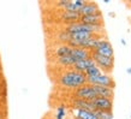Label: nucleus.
<instances>
[{"instance_id": "nucleus-2", "label": "nucleus", "mask_w": 131, "mask_h": 119, "mask_svg": "<svg viewBox=\"0 0 131 119\" xmlns=\"http://www.w3.org/2000/svg\"><path fill=\"white\" fill-rule=\"evenodd\" d=\"M90 58L94 60L95 65L101 70L102 73L111 75V72L113 71V68H114V57H105L93 51Z\"/></svg>"}, {"instance_id": "nucleus-13", "label": "nucleus", "mask_w": 131, "mask_h": 119, "mask_svg": "<svg viewBox=\"0 0 131 119\" xmlns=\"http://www.w3.org/2000/svg\"><path fill=\"white\" fill-rule=\"evenodd\" d=\"M59 18L63 20L65 25L71 23H75V22H78L80 20V15L76 13V12H69V11H61L59 15Z\"/></svg>"}, {"instance_id": "nucleus-26", "label": "nucleus", "mask_w": 131, "mask_h": 119, "mask_svg": "<svg viewBox=\"0 0 131 119\" xmlns=\"http://www.w3.org/2000/svg\"><path fill=\"white\" fill-rule=\"evenodd\" d=\"M73 119H76V118H73Z\"/></svg>"}, {"instance_id": "nucleus-22", "label": "nucleus", "mask_w": 131, "mask_h": 119, "mask_svg": "<svg viewBox=\"0 0 131 119\" xmlns=\"http://www.w3.org/2000/svg\"><path fill=\"white\" fill-rule=\"evenodd\" d=\"M0 119H5V115H4V113L0 111Z\"/></svg>"}, {"instance_id": "nucleus-7", "label": "nucleus", "mask_w": 131, "mask_h": 119, "mask_svg": "<svg viewBox=\"0 0 131 119\" xmlns=\"http://www.w3.org/2000/svg\"><path fill=\"white\" fill-rule=\"evenodd\" d=\"M93 105L95 107V111H112L113 108V100L106 99V98H95L93 100Z\"/></svg>"}, {"instance_id": "nucleus-12", "label": "nucleus", "mask_w": 131, "mask_h": 119, "mask_svg": "<svg viewBox=\"0 0 131 119\" xmlns=\"http://www.w3.org/2000/svg\"><path fill=\"white\" fill-rule=\"evenodd\" d=\"M71 52H72V47H70L69 45L59 44L53 48V56L56 58H60V57H65L71 54Z\"/></svg>"}, {"instance_id": "nucleus-15", "label": "nucleus", "mask_w": 131, "mask_h": 119, "mask_svg": "<svg viewBox=\"0 0 131 119\" xmlns=\"http://www.w3.org/2000/svg\"><path fill=\"white\" fill-rule=\"evenodd\" d=\"M77 60L71 56V54H69V56H65V57H60V58H56V64H58L59 66L61 68H70L71 69Z\"/></svg>"}, {"instance_id": "nucleus-14", "label": "nucleus", "mask_w": 131, "mask_h": 119, "mask_svg": "<svg viewBox=\"0 0 131 119\" xmlns=\"http://www.w3.org/2000/svg\"><path fill=\"white\" fill-rule=\"evenodd\" d=\"M72 113H73V118L76 119H97L95 112L88 111V110H73L72 108Z\"/></svg>"}, {"instance_id": "nucleus-24", "label": "nucleus", "mask_w": 131, "mask_h": 119, "mask_svg": "<svg viewBox=\"0 0 131 119\" xmlns=\"http://www.w3.org/2000/svg\"><path fill=\"white\" fill-rule=\"evenodd\" d=\"M110 16H112V17H115V13H114V12H111V13H110Z\"/></svg>"}, {"instance_id": "nucleus-16", "label": "nucleus", "mask_w": 131, "mask_h": 119, "mask_svg": "<svg viewBox=\"0 0 131 119\" xmlns=\"http://www.w3.org/2000/svg\"><path fill=\"white\" fill-rule=\"evenodd\" d=\"M71 56L78 61V60H83V59L90 58L91 52L85 49V48H72Z\"/></svg>"}, {"instance_id": "nucleus-11", "label": "nucleus", "mask_w": 131, "mask_h": 119, "mask_svg": "<svg viewBox=\"0 0 131 119\" xmlns=\"http://www.w3.org/2000/svg\"><path fill=\"white\" fill-rule=\"evenodd\" d=\"M93 88L96 93V96H99V98H106V99L111 100H113V98H114V89L101 87V85H93Z\"/></svg>"}, {"instance_id": "nucleus-5", "label": "nucleus", "mask_w": 131, "mask_h": 119, "mask_svg": "<svg viewBox=\"0 0 131 119\" xmlns=\"http://www.w3.org/2000/svg\"><path fill=\"white\" fill-rule=\"evenodd\" d=\"M94 52H96V53H99V54L105 56V57H114L113 46L110 42V40H107L106 37H101L99 40V44H97L96 48L94 49Z\"/></svg>"}, {"instance_id": "nucleus-8", "label": "nucleus", "mask_w": 131, "mask_h": 119, "mask_svg": "<svg viewBox=\"0 0 131 119\" xmlns=\"http://www.w3.org/2000/svg\"><path fill=\"white\" fill-rule=\"evenodd\" d=\"M71 107L73 110H88V111H95V107L93 105V101H87L82 99H73L71 100Z\"/></svg>"}, {"instance_id": "nucleus-20", "label": "nucleus", "mask_w": 131, "mask_h": 119, "mask_svg": "<svg viewBox=\"0 0 131 119\" xmlns=\"http://www.w3.org/2000/svg\"><path fill=\"white\" fill-rule=\"evenodd\" d=\"M68 3H69V0H59V1L56 3V5H57V7H59L63 11L64 8H65V6L68 5Z\"/></svg>"}, {"instance_id": "nucleus-23", "label": "nucleus", "mask_w": 131, "mask_h": 119, "mask_svg": "<svg viewBox=\"0 0 131 119\" xmlns=\"http://www.w3.org/2000/svg\"><path fill=\"white\" fill-rule=\"evenodd\" d=\"M122 44H123L124 46H125V45H126V41H125V40H124V39H122Z\"/></svg>"}, {"instance_id": "nucleus-6", "label": "nucleus", "mask_w": 131, "mask_h": 119, "mask_svg": "<svg viewBox=\"0 0 131 119\" xmlns=\"http://www.w3.org/2000/svg\"><path fill=\"white\" fill-rule=\"evenodd\" d=\"M81 23L89 24V25H103V16L102 12L100 11L94 15H89V16H80Z\"/></svg>"}, {"instance_id": "nucleus-3", "label": "nucleus", "mask_w": 131, "mask_h": 119, "mask_svg": "<svg viewBox=\"0 0 131 119\" xmlns=\"http://www.w3.org/2000/svg\"><path fill=\"white\" fill-rule=\"evenodd\" d=\"M87 83L91 85H101V87H107L111 89L115 88V81L111 75L107 73H101V75L96 76V77H91L87 78Z\"/></svg>"}, {"instance_id": "nucleus-4", "label": "nucleus", "mask_w": 131, "mask_h": 119, "mask_svg": "<svg viewBox=\"0 0 131 119\" xmlns=\"http://www.w3.org/2000/svg\"><path fill=\"white\" fill-rule=\"evenodd\" d=\"M72 95H73L75 99H82V100H87V101H93L95 98H97L93 85L88 83L80 88H77L76 90H73Z\"/></svg>"}, {"instance_id": "nucleus-10", "label": "nucleus", "mask_w": 131, "mask_h": 119, "mask_svg": "<svg viewBox=\"0 0 131 119\" xmlns=\"http://www.w3.org/2000/svg\"><path fill=\"white\" fill-rule=\"evenodd\" d=\"M93 65H95L94 60L91 59V58H88V59H83V60H78V61H76L75 65H73L71 69L72 70H75V71H78V72L84 73V72L87 71L90 66H93Z\"/></svg>"}, {"instance_id": "nucleus-18", "label": "nucleus", "mask_w": 131, "mask_h": 119, "mask_svg": "<svg viewBox=\"0 0 131 119\" xmlns=\"http://www.w3.org/2000/svg\"><path fill=\"white\" fill-rule=\"evenodd\" d=\"M102 72H101V70H100L96 65H93V66H90V68L88 69L87 71L84 72V75H85V77L87 78H91V77H96V76L101 75Z\"/></svg>"}, {"instance_id": "nucleus-25", "label": "nucleus", "mask_w": 131, "mask_h": 119, "mask_svg": "<svg viewBox=\"0 0 131 119\" xmlns=\"http://www.w3.org/2000/svg\"><path fill=\"white\" fill-rule=\"evenodd\" d=\"M130 119H131V115H130Z\"/></svg>"}, {"instance_id": "nucleus-19", "label": "nucleus", "mask_w": 131, "mask_h": 119, "mask_svg": "<svg viewBox=\"0 0 131 119\" xmlns=\"http://www.w3.org/2000/svg\"><path fill=\"white\" fill-rule=\"evenodd\" d=\"M95 112L97 119H114V115H113V112L112 111H94Z\"/></svg>"}, {"instance_id": "nucleus-17", "label": "nucleus", "mask_w": 131, "mask_h": 119, "mask_svg": "<svg viewBox=\"0 0 131 119\" xmlns=\"http://www.w3.org/2000/svg\"><path fill=\"white\" fill-rule=\"evenodd\" d=\"M68 118V108L64 103H60L59 106L56 108L54 113V119H66Z\"/></svg>"}, {"instance_id": "nucleus-1", "label": "nucleus", "mask_w": 131, "mask_h": 119, "mask_svg": "<svg viewBox=\"0 0 131 119\" xmlns=\"http://www.w3.org/2000/svg\"><path fill=\"white\" fill-rule=\"evenodd\" d=\"M57 83L61 88L70 89V90H76L77 88L87 84V77L82 72L75 71L72 69H66V70L61 71L58 75Z\"/></svg>"}, {"instance_id": "nucleus-9", "label": "nucleus", "mask_w": 131, "mask_h": 119, "mask_svg": "<svg viewBox=\"0 0 131 119\" xmlns=\"http://www.w3.org/2000/svg\"><path fill=\"white\" fill-rule=\"evenodd\" d=\"M97 12H100V7L96 3L85 1L84 6L81 8V11L78 13H80V16H89V15H94V13H97Z\"/></svg>"}, {"instance_id": "nucleus-21", "label": "nucleus", "mask_w": 131, "mask_h": 119, "mask_svg": "<svg viewBox=\"0 0 131 119\" xmlns=\"http://www.w3.org/2000/svg\"><path fill=\"white\" fill-rule=\"evenodd\" d=\"M126 73L127 75H131V68H126Z\"/></svg>"}]
</instances>
